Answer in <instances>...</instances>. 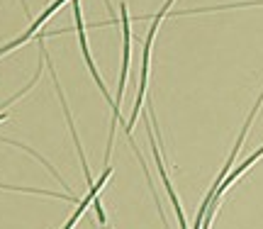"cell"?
I'll use <instances>...</instances> for the list:
<instances>
[{
    "instance_id": "6da1fadb",
    "label": "cell",
    "mask_w": 263,
    "mask_h": 229,
    "mask_svg": "<svg viewBox=\"0 0 263 229\" xmlns=\"http://www.w3.org/2000/svg\"><path fill=\"white\" fill-rule=\"evenodd\" d=\"M71 3H73V17H76V34H78V47H81V51H83L85 64H88V68H90V76H93V81L98 83V88H100L103 98L115 107V98L107 93V88H105L103 78H100L98 68H95L93 56H90V49H88V37H85V25H83V12H81V3H78V0H71Z\"/></svg>"
},
{
    "instance_id": "7a4b0ae2",
    "label": "cell",
    "mask_w": 263,
    "mask_h": 229,
    "mask_svg": "<svg viewBox=\"0 0 263 229\" xmlns=\"http://www.w3.org/2000/svg\"><path fill=\"white\" fill-rule=\"evenodd\" d=\"M64 3H66V0H54V3H49L47 10H44V12H42V15H39V17L34 20V22H32V25H29L27 29H25V34H20V37H17V39H12L10 44H5V47H0V56H3V54H8V51H12V49H17L20 44H25V42H29V39H32V37H34V34L39 32V27H42V25H44V22H47V20L51 17V15H54V12H57L59 8H61Z\"/></svg>"
},
{
    "instance_id": "3957f363",
    "label": "cell",
    "mask_w": 263,
    "mask_h": 229,
    "mask_svg": "<svg viewBox=\"0 0 263 229\" xmlns=\"http://www.w3.org/2000/svg\"><path fill=\"white\" fill-rule=\"evenodd\" d=\"M110 173H112V168L107 166V168L103 171V176H100V178H98V181H95L93 185L88 188V193H85V198H83L81 202H78V207H76V212L71 215V217H68V222L64 224V229H73V227H76V222H78V220H81V217L85 215V210H88V205H90V202H93L95 198H98V193L103 190V185L107 183V178H110Z\"/></svg>"
},
{
    "instance_id": "277c9868",
    "label": "cell",
    "mask_w": 263,
    "mask_h": 229,
    "mask_svg": "<svg viewBox=\"0 0 263 229\" xmlns=\"http://www.w3.org/2000/svg\"><path fill=\"white\" fill-rule=\"evenodd\" d=\"M151 151H154V159H156V166H159L161 181H163V185H166V193H168L171 202H173V210H176V217H178V222H180V229H188V224H185V217H183V207H180L178 198H176V193H173V185H171L168 176H166V168H163V161H161V154H159V146H156V137H154V134H151Z\"/></svg>"
},
{
    "instance_id": "5b68a950",
    "label": "cell",
    "mask_w": 263,
    "mask_h": 229,
    "mask_svg": "<svg viewBox=\"0 0 263 229\" xmlns=\"http://www.w3.org/2000/svg\"><path fill=\"white\" fill-rule=\"evenodd\" d=\"M93 207H95V215H98V222H100V224H105V222H107V217H105V210H103V202H100V198H95V200H93Z\"/></svg>"
},
{
    "instance_id": "8992f818",
    "label": "cell",
    "mask_w": 263,
    "mask_h": 229,
    "mask_svg": "<svg viewBox=\"0 0 263 229\" xmlns=\"http://www.w3.org/2000/svg\"><path fill=\"white\" fill-rule=\"evenodd\" d=\"M5 120H8V112H5V115H0V122H5Z\"/></svg>"
}]
</instances>
